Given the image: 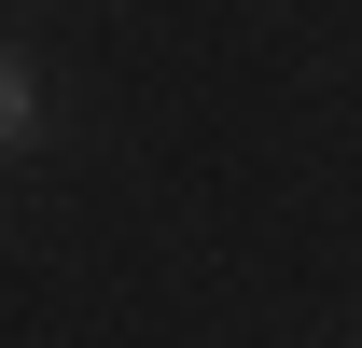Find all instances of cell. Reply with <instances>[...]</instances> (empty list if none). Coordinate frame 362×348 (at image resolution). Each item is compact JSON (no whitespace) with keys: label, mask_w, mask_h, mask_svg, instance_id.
Segmentation results:
<instances>
[{"label":"cell","mask_w":362,"mask_h":348,"mask_svg":"<svg viewBox=\"0 0 362 348\" xmlns=\"http://www.w3.org/2000/svg\"><path fill=\"white\" fill-rule=\"evenodd\" d=\"M28 126H42V84H28V56L0 42V153H14V139H28Z\"/></svg>","instance_id":"obj_1"}]
</instances>
